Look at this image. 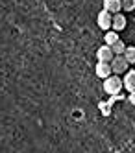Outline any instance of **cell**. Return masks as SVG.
<instances>
[{
    "mask_svg": "<svg viewBox=\"0 0 135 153\" xmlns=\"http://www.w3.org/2000/svg\"><path fill=\"white\" fill-rule=\"evenodd\" d=\"M122 81H124V89L135 94V70H126V78Z\"/></svg>",
    "mask_w": 135,
    "mask_h": 153,
    "instance_id": "obj_6",
    "label": "cell"
},
{
    "mask_svg": "<svg viewBox=\"0 0 135 153\" xmlns=\"http://www.w3.org/2000/svg\"><path fill=\"white\" fill-rule=\"evenodd\" d=\"M124 57L128 59V63H130V65H133V63H135V46H126Z\"/></svg>",
    "mask_w": 135,
    "mask_h": 153,
    "instance_id": "obj_11",
    "label": "cell"
},
{
    "mask_svg": "<svg viewBox=\"0 0 135 153\" xmlns=\"http://www.w3.org/2000/svg\"><path fill=\"white\" fill-rule=\"evenodd\" d=\"M104 9H107V11L111 13H118L122 9V0H104Z\"/></svg>",
    "mask_w": 135,
    "mask_h": 153,
    "instance_id": "obj_7",
    "label": "cell"
},
{
    "mask_svg": "<svg viewBox=\"0 0 135 153\" xmlns=\"http://www.w3.org/2000/svg\"><path fill=\"white\" fill-rule=\"evenodd\" d=\"M122 87H124V81L118 78V74H111L109 78L104 79V91L109 96H117L122 91Z\"/></svg>",
    "mask_w": 135,
    "mask_h": 153,
    "instance_id": "obj_1",
    "label": "cell"
},
{
    "mask_svg": "<svg viewBox=\"0 0 135 153\" xmlns=\"http://www.w3.org/2000/svg\"><path fill=\"white\" fill-rule=\"evenodd\" d=\"M122 9H124V11H133L135 9V0H122Z\"/></svg>",
    "mask_w": 135,
    "mask_h": 153,
    "instance_id": "obj_12",
    "label": "cell"
},
{
    "mask_svg": "<svg viewBox=\"0 0 135 153\" xmlns=\"http://www.w3.org/2000/svg\"><path fill=\"white\" fill-rule=\"evenodd\" d=\"M124 28H126V17L118 11V13H115V15H113V30L122 31Z\"/></svg>",
    "mask_w": 135,
    "mask_h": 153,
    "instance_id": "obj_8",
    "label": "cell"
},
{
    "mask_svg": "<svg viewBox=\"0 0 135 153\" xmlns=\"http://www.w3.org/2000/svg\"><path fill=\"white\" fill-rule=\"evenodd\" d=\"M111 48H113L115 56H120V53H124V52H126V45H124V42H122L120 39L115 42V45H111Z\"/></svg>",
    "mask_w": 135,
    "mask_h": 153,
    "instance_id": "obj_10",
    "label": "cell"
},
{
    "mask_svg": "<svg viewBox=\"0 0 135 153\" xmlns=\"http://www.w3.org/2000/svg\"><path fill=\"white\" fill-rule=\"evenodd\" d=\"M113 57H115V52H113V48H111L109 45L100 46L98 52H96V59L98 61H109L111 63V59H113Z\"/></svg>",
    "mask_w": 135,
    "mask_h": 153,
    "instance_id": "obj_5",
    "label": "cell"
},
{
    "mask_svg": "<svg viewBox=\"0 0 135 153\" xmlns=\"http://www.w3.org/2000/svg\"><path fill=\"white\" fill-rule=\"evenodd\" d=\"M94 72H96V76L100 79H106V78H109V76L113 74V67H111L109 61H98Z\"/></svg>",
    "mask_w": 135,
    "mask_h": 153,
    "instance_id": "obj_4",
    "label": "cell"
},
{
    "mask_svg": "<svg viewBox=\"0 0 135 153\" xmlns=\"http://www.w3.org/2000/svg\"><path fill=\"white\" fill-rule=\"evenodd\" d=\"M96 24H98V28H102L104 31L111 30V28H113V13L107 11V9H102V11L98 13V17H96Z\"/></svg>",
    "mask_w": 135,
    "mask_h": 153,
    "instance_id": "obj_2",
    "label": "cell"
},
{
    "mask_svg": "<svg viewBox=\"0 0 135 153\" xmlns=\"http://www.w3.org/2000/svg\"><path fill=\"white\" fill-rule=\"evenodd\" d=\"M111 67H113V74H122V72L128 70L130 63L124 57V53H120V56H115L113 59H111Z\"/></svg>",
    "mask_w": 135,
    "mask_h": 153,
    "instance_id": "obj_3",
    "label": "cell"
},
{
    "mask_svg": "<svg viewBox=\"0 0 135 153\" xmlns=\"http://www.w3.org/2000/svg\"><path fill=\"white\" fill-rule=\"evenodd\" d=\"M104 41H106V45H115V42L118 41V31L117 30H113V28H111V30H107L106 31V35H104Z\"/></svg>",
    "mask_w": 135,
    "mask_h": 153,
    "instance_id": "obj_9",
    "label": "cell"
}]
</instances>
